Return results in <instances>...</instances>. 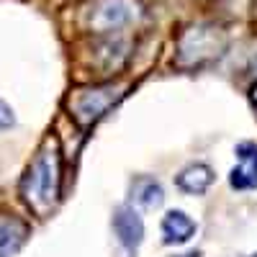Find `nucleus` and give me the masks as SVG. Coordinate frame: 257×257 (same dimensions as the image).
<instances>
[{
	"label": "nucleus",
	"mask_w": 257,
	"mask_h": 257,
	"mask_svg": "<svg viewBox=\"0 0 257 257\" xmlns=\"http://www.w3.org/2000/svg\"><path fill=\"white\" fill-rule=\"evenodd\" d=\"M62 188V149L54 137H49L21 178V196L34 213H47L59 201Z\"/></svg>",
	"instance_id": "obj_1"
},
{
	"label": "nucleus",
	"mask_w": 257,
	"mask_h": 257,
	"mask_svg": "<svg viewBox=\"0 0 257 257\" xmlns=\"http://www.w3.org/2000/svg\"><path fill=\"white\" fill-rule=\"evenodd\" d=\"M226 49V31L216 24H196L178 39L175 64L183 70L206 67L213 59H219Z\"/></svg>",
	"instance_id": "obj_2"
},
{
	"label": "nucleus",
	"mask_w": 257,
	"mask_h": 257,
	"mask_svg": "<svg viewBox=\"0 0 257 257\" xmlns=\"http://www.w3.org/2000/svg\"><path fill=\"white\" fill-rule=\"evenodd\" d=\"M142 18V6L137 0H93L85 21L93 34L116 36L123 29L134 26Z\"/></svg>",
	"instance_id": "obj_3"
},
{
	"label": "nucleus",
	"mask_w": 257,
	"mask_h": 257,
	"mask_svg": "<svg viewBox=\"0 0 257 257\" xmlns=\"http://www.w3.org/2000/svg\"><path fill=\"white\" fill-rule=\"evenodd\" d=\"M121 98L118 88L113 85H95V88L80 90L72 100V116L77 118L80 126H93L105 116V111Z\"/></svg>",
	"instance_id": "obj_4"
},
{
	"label": "nucleus",
	"mask_w": 257,
	"mask_h": 257,
	"mask_svg": "<svg viewBox=\"0 0 257 257\" xmlns=\"http://www.w3.org/2000/svg\"><path fill=\"white\" fill-rule=\"evenodd\" d=\"M113 234H116V242L123 247L126 254H137V249L144 242V219L139 216V211L134 206H118L113 211Z\"/></svg>",
	"instance_id": "obj_5"
},
{
	"label": "nucleus",
	"mask_w": 257,
	"mask_h": 257,
	"mask_svg": "<svg viewBox=\"0 0 257 257\" xmlns=\"http://www.w3.org/2000/svg\"><path fill=\"white\" fill-rule=\"evenodd\" d=\"M234 155H237V165L229 173V185L234 190H254L257 188V144L239 142Z\"/></svg>",
	"instance_id": "obj_6"
},
{
	"label": "nucleus",
	"mask_w": 257,
	"mask_h": 257,
	"mask_svg": "<svg viewBox=\"0 0 257 257\" xmlns=\"http://www.w3.org/2000/svg\"><path fill=\"white\" fill-rule=\"evenodd\" d=\"M162 242L165 244H188L198 231V224L193 221L183 208H170L162 216Z\"/></svg>",
	"instance_id": "obj_7"
},
{
	"label": "nucleus",
	"mask_w": 257,
	"mask_h": 257,
	"mask_svg": "<svg viewBox=\"0 0 257 257\" xmlns=\"http://www.w3.org/2000/svg\"><path fill=\"white\" fill-rule=\"evenodd\" d=\"M213 180H216V175H213V170L206 162H193L175 175L178 190L188 193V196H203V193L213 185Z\"/></svg>",
	"instance_id": "obj_8"
},
{
	"label": "nucleus",
	"mask_w": 257,
	"mask_h": 257,
	"mask_svg": "<svg viewBox=\"0 0 257 257\" xmlns=\"http://www.w3.org/2000/svg\"><path fill=\"white\" fill-rule=\"evenodd\" d=\"M29 239V224L0 213V257H13Z\"/></svg>",
	"instance_id": "obj_9"
},
{
	"label": "nucleus",
	"mask_w": 257,
	"mask_h": 257,
	"mask_svg": "<svg viewBox=\"0 0 257 257\" xmlns=\"http://www.w3.org/2000/svg\"><path fill=\"white\" fill-rule=\"evenodd\" d=\"M132 198H134V203L142 206V208H157V206H162V201H165L162 183H160L157 178L139 175V178L132 183Z\"/></svg>",
	"instance_id": "obj_10"
},
{
	"label": "nucleus",
	"mask_w": 257,
	"mask_h": 257,
	"mask_svg": "<svg viewBox=\"0 0 257 257\" xmlns=\"http://www.w3.org/2000/svg\"><path fill=\"white\" fill-rule=\"evenodd\" d=\"M13 126H16V113H13L11 105L0 98V132H8Z\"/></svg>",
	"instance_id": "obj_11"
},
{
	"label": "nucleus",
	"mask_w": 257,
	"mask_h": 257,
	"mask_svg": "<svg viewBox=\"0 0 257 257\" xmlns=\"http://www.w3.org/2000/svg\"><path fill=\"white\" fill-rule=\"evenodd\" d=\"M249 75L257 80V54H254V57H252V62H249Z\"/></svg>",
	"instance_id": "obj_12"
},
{
	"label": "nucleus",
	"mask_w": 257,
	"mask_h": 257,
	"mask_svg": "<svg viewBox=\"0 0 257 257\" xmlns=\"http://www.w3.org/2000/svg\"><path fill=\"white\" fill-rule=\"evenodd\" d=\"M249 100H252V108H254V113H257V82H254V88H252V93H249Z\"/></svg>",
	"instance_id": "obj_13"
},
{
	"label": "nucleus",
	"mask_w": 257,
	"mask_h": 257,
	"mask_svg": "<svg viewBox=\"0 0 257 257\" xmlns=\"http://www.w3.org/2000/svg\"><path fill=\"white\" fill-rule=\"evenodd\" d=\"M170 257H201V252H180V254H170Z\"/></svg>",
	"instance_id": "obj_14"
},
{
	"label": "nucleus",
	"mask_w": 257,
	"mask_h": 257,
	"mask_svg": "<svg viewBox=\"0 0 257 257\" xmlns=\"http://www.w3.org/2000/svg\"><path fill=\"white\" fill-rule=\"evenodd\" d=\"M252 8H254V18H257V0H254V3H252Z\"/></svg>",
	"instance_id": "obj_15"
},
{
	"label": "nucleus",
	"mask_w": 257,
	"mask_h": 257,
	"mask_svg": "<svg viewBox=\"0 0 257 257\" xmlns=\"http://www.w3.org/2000/svg\"><path fill=\"white\" fill-rule=\"evenodd\" d=\"M244 257H257V252H252V254H244Z\"/></svg>",
	"instance_id": "obj_16"
}]
</instances>
